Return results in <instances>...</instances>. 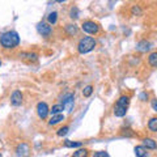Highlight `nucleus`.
Listing matches in <instances>:
<instances>
[{
  "label": "nucleus",
  "mask_w": 157,
  "mask_h": 157,
  "mask_svg": "<svg viewBox=\"0 0 157 157\" xmlns=\"http://www.w3.org/2000/svg\"><path fill=\"white\" fill-rule=\"evenodd\" d=\"M151 42L148 41H145V39H143V41H140V42H137V45H136V50L139 51V52H147V51H149L151 50Z\"/></svg>",
  "instance_id": "nucleus-10"
},
{
  "label": "nucleus",
  "mask_w": 157,
  "mask_h": 157,
  "mask_svg": "<svg viewBox=\"0 0 157 157\" xmlns=\"http://www.w3.org/2000/svg\"><path fill=\"white\" fill-rule=\"evenodd\" d=\"M143 147L145 149H156L157 143L151 137H145V139H143Z\"/></svg>",
  "instance_id": "nucleus-11"
},
{
  "label": "nucleus",
  "mask_w": 157,
  "mask_h": 157,
  "mask_svg": "<svg viewBox=\"0 0 157 157\" xmlns=\"http://www.w3.org/2000/svg\"><path fill=\"white\" fill-rule=\"evenodd\" d=\"M0 157H3V156H2V153H0Z\"/></svg>",
  "instance_id": "nucleus-31"
},
{
  "label": "nucleus",
  "mask_w": 157,
  "mask_h": 157,
  "mask_svg": "<svg viewBox=\"0 0 157 157\" xmlns=\"http://www.w3.org/2000/svg\"><path fill=\"white\" fill-rule=\"evenodd\" d=\"M131 13H132V16H140L141 14V8L139 6H134L131 8Z\"/></svg>",
  "instance_id": "nucleus-26"
},
{
  "label": "nucleus",
  "mask_w": 157,
  "mask_h": 157,
  "mask_svg": "<svg viewBox=\"0 0 157 157\" xmlns=\"http://www.w3.org/2000/svg\"><path fill=\"white\" fill-rule=\"evenodd\" d=\"M0 45L6 50H12V48H16L20 45V37L17 32L9 30L0 36Z\"/></svg>",
  "instance_id": "nucleus-1"
},
{
  "label": "nucleus",
  "mask_w": 157,
  "mask_h": 157,
  "mask_svg": "<svg viewBox=\"0 0 157 157\" xmlns=\"http://www.w3.org/2000/svg\"><path fill=\"white\" fill-rule=\"evenodd\" d=\"M47 21L50 25H55L56 21H58V12H51V13H48V16H47Z\"/></svg>",
  "instance_id": "nucleus-20"
},
{
  "label": "nucleus",
  "mask_w": 157,
  "mask_h": 157,
  "mask_svg": "<svg viewBox=\"0 0 157 157\" xmlns=\"http://www.w3.org/2000/svg\"><path fill=\"white\" fill-rule=\"evenodd\" d=\"M66 32H67L68 36L72 37V36H75V34H77L78 28H77L76 24H68V25H66Z\"/></svg>",
  "instance_id": "nucleus-13"
},
{
  "label": "nucleus",
  "mask_w": 157,
  "mask_h": 157,
  "mask_svg": "<svg viewBox=\"0 0 157 157\" xmlns=\"http://www.w3.org/2000/svg\"><path fill=\"white\" fill-rule=\"evenodd\" d=\"M96 45L97 42L93 37H82L77 43V51L80 54H88L92 50H94Z\"/></svg>",
  "instance_id": "nucleus-2"
},
{
  "label": "nucleus",
  "mask_w": 157,
  "mask_h": 157,
  "mask_svg": "<svg viewBox=\"0 0 157 157\" xmlns=\"http://www.w3.org/2000/svg\"><path fill=\"white\" fill-rule=\"evenodd\" d=\"M37 114L38 117L41 118V119H46L47 115L50 114V109H48V106L46 102H38L37 105Z\"/></svg>",
  "instance_id": "nucleus-6"
},
{
  "label": "nucleus",
  "mask_w": 157,
  "mask_h": 157,
  "mask_svg": "<svg viewBox=\"0 0 157 157\" xmlns=\"http://www.w3.org/2000/svg\"><path fill=\"white\" fill-rule=\"evenodd\" d=\"M127 114V107H123V106H118L115 105L114 106V115L118 117V118H122Z\"/></svg>",
  "instance_id": "nucleus-12"
},
{
  "label": "nucleus",
  "mask_w": 157,
  "mask_h": 157,
  "mask_svg": "<svg viewBox=\"0 0 157 157\" xmlns=\"http://www.w3.org/2000/svg\"><path fill=\"white\" fill-rule=\"evenodd\" d=\"M148 97H149V94L147 92H141L139 94V100L140 101H148Z\"/></svg>",
  "instance_id": "nucleus-28"
},
{
  "label": "nucleus",
  "mask_w": 157,
  "mask_h": 157,
  "mask_svg": "<svg viewBox=\"0 0 157 157\" xmlns=\"http://www.w3.org/2000/svg\"><path fill=\"white\" fill-rule=\"evenodd\" d=\"M20 59L22 60H28V62H37L38 55L36 52H30V51H24V52H20Z\"/></svg>",
  "instance_id": "nucleus-9"
},
{
  "label": "nucleus",
  "mask_w": 157,
  "mask_h": 157,
  "mask_svg": "<svg viewBox=\"0 0 157 157\" xmlns=\"http://www.w3.org/2000/svg\"><path fill=\"white\" fill-rule=\"evenodd\" d=\"M60 105L63 109L67 110V113H72L73 106H75V94L73 93H66L60 100Z\"/></svg>",
  "instance_id": "nucleus-3"
},
{
  "label": "nucleus",
  "mask_w": 157,
  "mask_h": 157,
  "mask_svg": "<svg viewBox=\"0 0 157 157\" xmlns=\"http://www.w3.org/2000/svg\"><path fill=\"white\" fill-rule=\"evenodd\" d=\"M148 63H149L151 67L157 68V51H153V52L149 54V56H148Z\"/></svg>",
  "instance_id": "nucleus-17"
},
{
  "label": "nucleus",
  "mask_w": 157,
  "mask_h": 157,
  "mask_svg": "<svg viewBox=\"0 0 157 157\" xmlns=\"http://www.w3.org/2000/svg\"><path fill=\"white\" fill-rule=\"evenodd\" d=\"M93 157H110V155L107 153L106 151H98V152H96V153L93 155Z\"/></svg>",
  "instance_id": "nucleus-27"
},
{
  "label": "nucleus",
  "mask_w": 157,
  "mask_h": 157,
  "mask_svg": "<svg viewBox=\"0 0 157 157\" xmlns=\"http://www.w3.org/2000/svg\"><path fill=\"white\" fill-rule=\"evenodd\" d=\"M70 17H71L72 20L78 18V8H77L76 6H73V7L71 8V11H70Z\"/></svg>",
  "instance_id": "nucleus-24"
},
{
  "label": "nucleus",
  "mask_w": 157,
  "mask_h": 157,
  "mask_svg": "<svg viewBox=\"0 0 157 157\" xmlns=\"http://www.w3.org/2000/svg\"><path fill=\"white\" fill-rule=\"evenodd\" d=\"M81 29H82V32L94 36V34H98V32H100V25L97 22L92 21V20H86V21L81 24Z\"/></svg>",
  "instance_id": "nucleus-4"
},
{
  "label": "nucleus",
  "mask_w": 157,
  "mask_h": 157,
  "mask_svg": "<svg viewBox=\"0 0 157 157\" xmlns=\"http://www.w3.org/2000/svg\"><path fill=\"white\" fill-rule=\"evenodd\" d=\"M0 66H2V60H0Z\"/></svg>",
  "instance_id": "nucleus-30"
},
{
  "label": "nucleus",
  "mask_w": 157,
  "mask_h": 157,
  "mask_svg": "<svg viewBox=\"0 0 157 157\" xmlns=\"http://www.w3.org/2000/svg\"><path fill=\"white\" fill-rule=\"evenodd\" d=\"M63 110H64V109H63V106L60 104H56V105H54L50 109V113L52 115H58V114H62Z\"/></svg>",
  "instance_id": "nucleus-22"
},
{
  "label": "nucleus",
  "mask_w": 157,
  "mask_h": 157,
  "mask_svg": "<svg viewBox=\"0 0 157 157\" xmlns=\"http://www.w3.org/2000/svg\"><path fill=\"white\" fill-rule=\"evenodd\" d=\"M93 93V86L92 85H86L84 89H82V96L84 97H89Z\"/></svg>",
  "instance_id": "nucleus-25"
},
{
  "label": "nucleus",
  "mask_w": 157,
  "mask_h": 157,
  "mask_svg": "<svg viewBox=\"0 0 157 157\" xmlns=\"http://www.w3.org/2000/svg\"><path fill=\"white\" fill-rule=\"evenodd\" d=\"M81 145H82L81 141H72V140L64 141V147H67V148H80Z\"/></svg>",
  "instance_id": "nucleus-19"
},
{
  "label": "nucleus",
  "mask_w": 157,
  "mask_h": 157,
  "mask_svg": "<svg viewBox=\"0 0 157 157\" xmlns=\"http://www.w3.org/2000/svg\"><path fill=\"white\" fill-rule=\"evenodd\" d=\"M118 106H123V107H128L130 105V97L128 96H121L117 101Z\"/></svg>",
  "instance_id": "nucleus-15"
},
{
  "label": "nucleus",
  "mask_w": 157,
  "mask_h": 157,
  "mask_svg": "<svg viewBox=\"0 0 157 157\" xmlns=\"http://www.w3.org/2000/svg\"><path fill=\"white\" fill-rule=\"evenodd\" d=\"M37 32L41 34L42 37L48 38L52 33V28L50 26V24H46V22H39L37 25Z\"/></svg>",
  "instance_id": "nucleus-5"
},
{
  "label": "nucleus",
  "mask_w": 157,
  "mask_h": 157,
  "mask_svg": "<svg viewBox=\"0 0 157 157\" xmlns=\"http://www.w3.org/2000/svg\"><path fill=\"white\" fill-rule=\"evenodd\" d=\"M68 131H70V127H68V126H63V127H60V128L56 131V135L58 136H66L68 134Z\"/></svg>",
  "instance_id": "nucleus-23"
},
{
  "label": "nucleus",
  "mask_w": 157,
  "mask_h": 157,
  "mask_svg": "<svg viewBox=\"0 0 157 157\" xmlns=\"http://www.w3.org/2000/svg\"><path fill=\"white\" fill-rule=\"evenodd\" d=\"M22 100H24V96L20 90H13V93L11 94V104L12 106H20L22 104Z\"/></svg>",
  "instance_id": "nucleus-8"
},
{
  "label": "nucleus",
  "mask_w": 157,
  "mask_h": 157,
  "mask_svg": "<svg viewBox=\"0 0 157 157\" xmlns=\"http://www.w3.org/2000/svg\"><path fill=\"white\" fill-rule=\"evenodd\" d=\"M134 152H135V156L136 157H147V153H148L147 149L144 148L143 145H136Z\"/></svg>",
  "instance_id": "nucleus-14"
},
{
  "label": "nucleus",
  "mask_w": 157,
  "mask_h": 157,
  "mask_svg": "<svg viewBox=\"0 0 157 157\" xmlns=\"http://www.w3.org/2000/svg\"><path fill=\"white\" fill-rule=\"evenodd\" d=\"M148 128L152 132H157V117L151 118L149 122H148Z\"/></svg>",
  "instance_id": "nucleus-21"
},
{
  "label": "nucleus",
  "mask_w": 157,
  "mask_h": 157,
  "mask_svg": "<svg viewBox=\"0 0 157 157\" xmlns=\"http://www.w3.org/2000/svg\"><path fill=\"white\" fill-rule=\"evenodd\" d=\"M88 155H89V151L85 149V148H78L77 151L73 152L72 157H88Z\"/></svg>",
  "instance_id": "nucleus-18"
},
{
  "label": "nucleus",
  "mask_w": 157,
  "mask_h": 157,
  "mask_svg": "<svg viewBox=\"0 0 157 157\" xmlns=\"http://www.w3.org/2000/svg\"><path fill=\"white\" fill-rule=\"evenodd\" d=\"M151 106H152V109L157 113V98H153V100L151 101Z\"/></svg>",
  "instance_id": "nucleus-29"
},
{
  "label": "nucleus",
  "mask_w": 157,
  "mask_h": 157,
  "mask_svg": "<svg viewBox=\"0 0 157 157\" xmlns=\"http://www.w3.org/2000/svg\"><path fill=\"white\" fill-rule=\"evenodd\" d=\"M62 121H64V115H63V114L52 115L51 119L48 121V124H50V126H55V124H58V123H60Z\"/></svg>",
  "instance_id": "nucleus-16"
},
{
  "label": "nucleus",
  "mask_w": 157,
  "mask_h": 157,
  "mask_svg": "<svg viewBox=\"0 0 157 157\" xmlns=\"http://www.w3.org/2000/svg\"><path fill=\"white\" fill-rule=\"evenodd\" d=\"M30 156V148L25 143H21L16 147V157H29Z\"/></svg>",
  "instance_id": "nucleus-7"
}]
</instances>
